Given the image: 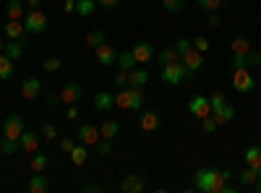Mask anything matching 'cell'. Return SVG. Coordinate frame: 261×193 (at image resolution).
I'll use <instances>...</instances> for the list:
<instances>
[{"label":"cell","instance_id":"cell-1","mask_svg":"<svg viewBox=\"0 0 261 193\" xmlns=\"http://www.w3.org/2000/svg\"><path fill=\"white\" fill-rule=\"evenodd\" d=\"M235 178L230 170H209V167H201L199 173L193 175V188L201 190V193H222V185Z\"/></svg>","mask_w":261,"mask_h":193},{"label":"cell","instance_id":"cell-2","mask_svg":"<svg viewBox=\"0 0 261 193\" xmlns=\"http://www.w3.org/2000/svg\"><path fill=\"white\" fill-rule=\"evenodd\" d=\"M115 104L123 110H141L144 107V89L139 87H125L115 94Z\"/></svg>","mask_w":261,"mask_h":193},{"label":"cell","instance_id":"cell-3","mask_svg":"<svg viewBox=\"0 0 261 193\" xmlns=\"http://www.w3.org/2000/svg\"><path fill=\"white\" fill-rule=\"evenodd\" d=\"M232 87H235V92H241V94H251L256 89V78H253L251 68H235Z\"/></svg>","mask_w":261,"mask_h":193},{"label":"cell","instance_id":"cell-4","mask_svg":"<svg viewBox=\"0 0 261 193\" xmlns=\"http://www.w3.org/2000/svg\"><path fill=\"white\" fill-rule=\"evenodd\" d=\"M47 24H50L47 16L42 13L39 8H32V11L24 16V29H27V34H42V32L47 29Z\"/></svg>","mask_w":261,"mask_h":193},{"label":"cell","instance_id":"cell-5","mask_svg":"<svg viewBox=\"0 0 261 193\" xmlns=\"http://www.w3.org/2000/svg\"><path fill=\"white\" fill-rule=\"evenodd\" d=\"M180 63L186 66V78H193L196 73L201 71V66H204V52H199L196 47H191V50H186V52L180 55Z\"/></svg>","mask_w":261,"mask_h":193},{"label":"cell","instance_id":"cell-6","mask_svg":"<svg viewBox=\"0 0 261 193\" xmlns=\"http://www.w3.org/2000/svg\"><path fill=\"white\" fill-rule=\"evenodd\" d=\"M160 78L165 81V84H180L183 78H186V66L180 60H175V63H167V66H162V73H160Z\"/></svg>","mask_w":261,"mask_h":193},{"label":"cell","instance_id":"cell-7","mask_svg":"<svg viewBox=\"0 0 261 193\" xmlns=\"http://www.w3.org/2000/svg\"><path fill=\"white\" fill-rule=\"evenodd\" d=\"M27 131V125H24V118L21 115H8L6 120H3V133H6V139H21V133Z\"/></svg>","mask_w":261,"mask_h":193},{"label":"cell","instance_id":"cell-8","mask_svg":"<svg viewBox=\"0 0 261 193\" xmlns=\"http://www.w3.org/2000/svg\"><path fill=\"white\" fill-rule=\"evenodd\" d=\"M188 110H191V115H193V118L204 120L206 115H212L209 97H204V94H196V97H191V102H188Z\"/></svg>","mask_w":261,"mask_h":193},{"label":"cell","instance_id":"cell-9","mask_svg":"<svg viewBox=\"0 0 261 193\" xmlns=\"http://www.w3.org/2000/svg\"><path fill=\"white\" fill-rule=\"evenodd\" d=\"M99 139H102V136H99V128H97V125H92V123L79 125V131H76V141H79V144H84V146H94Z\"/></svg>","mask_w":261,"mask_h":193},{"label":"cell","instance_id":"cell-10","mask_svg":"<svg viewBox=\"0 0 261 193\" xmlns=\"http://www.w3.org/2000/svg\"><path fill=\"white\" fill-rule=\"evenodd\" d=\"M81 97H84V89H81L79 81H68V84L60 89V102H63V104H76Z\"/></svg>","mask_w":261,"mask_h":193},{"label":"cell","instance_id":"cell-11","mask_svg":"<svg viewBox=\"0 0 261 193\" xmlns=\"http://www.w3.org/2000/svg\"><path fill=\"white\" fill-rule=\"evenodd\" d=\"M94 55L99 60V66H105V68H110V66H115V63H118V50L113 45H107V42H102V45L94 50Z\"/></svg>","mask_w":261,"mask_h":193},{"label":"cell","instance_id":"cell-12","mask_svg":"<svg viewBox=\"0 0 261 193\" xmlns=\"http://www.w3.org/2000/svg\"><path fill=\"white\" fill-rule=\"evenodd\" d=\"M39 92H42V81L37 76L24 78V84H21V97H24V99H37Z\"/></svg>","mask_w":261,"mask_h":193},{"label":"cell","instance_id":"cell-13","mask_svg":"<svg viewBox=\"0 0 261 193\" xmlns=\"http://www.w3.org/2000/svg\"><path fill=\"white\" fill-rule=\"evenodd\" d=\"M144 188H146L144 175H125L123 183H120V190H123V193H141Z\"/></svg>","mask_w":261,"mask_h":193},{"label":"cell","instance_id":"cell-14","mask_svg":"<svg viewBox=\"0 0 261 193\" xmlns=\"http://www.w3.org/2000/svg\"><path fill=\"white\" fill-rule=\"evenodd\" d=\"M18 144H21V149H24L27 154H34L37 149H39V136L34 131H24V133H21V139H18Z\"/></svg>","mask_w":261,"mask_h":193},{"label":"cell","instance_id":"cell-15","mask_svg":"<svg viewBox=\"0 0 261 193\" xmlns=\"http://www.w3.org/2000/svg\"><path fill=\"white\" fill-rule=\"evenodd\" d=\"M212 115H214L217 125H225V123H230V120L235 118V107H232L230 102H225L222 107H217V110H212Z\"/></svg>","mask_w":261,"mask_h":193},{"label":"cell","instance_id":"cell-16","mask_svg":"<svg viewBox=\"0 0 261 193\" xmlns=\"http://www.w3.org/2000/svg\"><path fill=\"white\" fill-rule=\"evenodd\" d=\"M160 125H162L160 113H154V110H144L141 113V128H144V131H157Z\"/></svg>","mask_w":261,"mask_h":193},{"label":"cell","instance_id":"cell-17","mask_svg":"<svg viewBox=\"0 0 261 193\" xmlns=\"http://www.w3.org/2000/svg\"><path fill=\"white\" fill-rule=\"evenodd\" d=\"M47 188H50V183H47V178L42 175V173H34L29 178V183H27V190L29 193H47Z\"/></svg>","mask_w":261,"mask_h":193},{"label":"cell","instance_id":"cell-18","mask_svg":"<svg viewBox=\"0 0 261 193\" xmlns=\"http://www.w3.org/2000/svg\"><path fill=\"white\" fill-rule=\"evenodd\" d=\"M113 104H115V94H110V92H97L94 94V110L107 113Z\"/></svg>","mask_w":261,"mask_h":193},{"label":"cell","instance_id":"cell-19","mask_svg":"<svg viewBox=\"0 0 261 193\" xmlns=\"http://www.w3.org/2000/svg\"><path fill=\"white\" fill-rule=\"evenodd\" d=\"M130 50H134L136 63H149V60H151V55H154V47H151L149 42H139V45H134Z\"/></svg>","mask_w":261,"mask_h":193},{"label":"cell","instance_id":"cell-20","mask_svg":"<svg viewBox=\"0 0 261 193\" xmlns=\"http://www.w3.org/2000/svg\"><path fill=\"white\" fill-rule=\"evenodd\" d=\"M6 16H8V21H24V16H27L24 3H21V0H8V6H6Z\"/></svg>","mask_w":261,"mask_h":193},{"label":"cell","instance_id":"cell-21","mask_svg":"<svg viewBox=\"0 0 261 193\" xmlns=\"http://www.w3.org/2000/svg\"><path fill=\"white\" fill-rule=\"evenodd\" d=\"M136 66H139V63H136V58H134V50L118 52V68H120V71H134Z\"/></svg>","mask_w":261,"mask_h":193},{"label":"cell","instance_id":"cell-22","mask_svg":"<svg viewBox=\"0 0 261 193\" xmlns=\"http://www.w3.org/2000/svg\"><path fill=\"white\" fill-rule=\"evenodd\" d=\"M146 81H149V73H146V71H141V68L128 71V87H139V89H144V87H146Z\"/></svg>","mask_w":261,"mask_h":193},{"label":"cell","instance_id":"cell-23","mask_svg":"<svg viewBox=\"0 0 261 193\" xmlns=\"http://www.w3.org/2000/svg\"><path fill=\"white\" fill-rule=\"evenodd\" d=\"M27 29H24V21H6V37L11 39H24Z\"/></svg>","mask_w":261,"mask_h":193},{"label":"cell","instance_id":"cell-24","mask_svg":"<svg viewBox=\"0 0 261 193\" xmlns=\"http://www.w3.org/2000/svg\"><path fill=\"white\" fill-rule=\"evenodd\" d=\"M258 178H261V167H248V164H246V170H243V173L238 175L241 185H253Z\"/></svg>","mask_w":261,"mask_h":193},{"label":"cell","instance_id":"cell-25","mask_svg":"<svg viewBox=\"0 0 261 193\" xmlns=\"http://www.w3.org/2000/svg\"><path fill=\"white\" fill-rule=\"evenodd\" d=\"M120 133V123L118 120H105L102 125H99V136L102 139H115Z\"/></svg>","mask_w":261,"mask_h":193},{"label":"cell","instance_id":"cell-26","mask_svg":"<svg viewBox=\"0 0 261 193\" xmlns=\"http://www.w3.org/2000/svg\"><path fill=\"white\" fill-rule=\"evenodd\" d=\"M6 55L16 63L21 55H24V39H11L8 45H6Z\"/></svg>","mask_w":261,"mask_h":193},{"label":"cell","instance_id":"cell-27","mask_svg":"<svg viewBox=\"0 0 261 193\" xmlns=\"http://www.w3.org/2000/svg\"><path fill=\"white\" fill-rule=\"evenodd\" d=\"M8 78H13V60L3 52L0 55V81H8Z\"/></svg>","mask_w":261,"mask_h":193},{"label":"cell","instance_id":"cell-28","mask_svg":"<svg viewBox=\"0 0 261 193\" xmlns=\"http://www.w3.org/2000/svg\"><path fill=\"white\" fill-rule=\"evenodd\" d=\"M86 157H89V146H84V144H76V149L71 152V162H73L76 167H81V164L86 162Z\"/></svg>","mask_w":261,"mask_h":193},{"label":"cell","instance_id":"cell-29","mask_svg":"<svg viewBox=\"0 0 261 193\" xmlns=\"http://www.w3.org/2000/svg\"><path fill=\"white\" fill-rule=\"evenodd\" d=\"M230 47H232L235 55H246V52L251 50V39L241 34V37H235V39H232V45H230Z\"/></svg>","mask_w":261,"mask_h":193},{"label":"cell","instance_id":"cell-30","mask_svg":"<svg viewBox=\"0 0 261 193\" xmlns=\"http://www.w3.org/2000/svg\"><path fill=\"white\" fill-rule=\"evenodd\" d=\"M157 60H160V66H167V63L180 60V55H178V50H175V47H165V50H160V52H157Z\"/></svg>","mask_w":261,"mask_h":193},{"label":"cell","instance_id":"cell-31","mask_svg":"<svg viewBox=\"0 0 261 193\" xmlns=\"http://www.w3.org/2000/svg\"><path fill=\"white\" fill-rule=\"evenodd\" d=\"M102 42H105V32L102 29H94V32L86 34V47H89V50H97Z\"/></svg>","mask_w":261,"mask_h":193},{"label":"cell","instance_id":"cell-32","mask_svg":"<svg viewBox=\"0 0 261 193\" xmlns=\"http://www.w3.org/2000/svg\"><path fill=\"white\" fill-rule=\"evenodd\" d=\"M21 149V144H18V139H6L3 136V141H0V152H3L6 157H11V154H16Z\"/></svg>","mask_w":261,"mask_h":193},{"label":"cell","instance_id":"cell-33","mask_svg":"<svg viewBox=\"0 0 261 193\" xmlns=\"http://www.w3.org/2000/svg\"><path fill=\"white\" fill-rule=\"evenodd\" d=\"M246 164L248 167H261V149L258 146H248L246 149Z\"/></svg>","mask_w":261,"mask_h":193},{"label":"cell","instance_id":"cell-34","mask_svg":"<svg viewBox=\"0 0 261 193\" xmlns=\"http://www.w3.org/2000/svg\"><path fill=\"white\" fill-rule=\"evenodd\" d=\"M97 8V0H76V13L79 16H92Z\"/></svg>","mask_w":261,"mask_h":193},{"label":"cell","instance_id":"cell-35","mask_svg":"<svg viewBox=\"0 0 261 193\" xmlns=\"http://www.w3.org/2000/svg\"><path fill=\"white\" fill-rule=\"evenodd\" d=\"M47 154H34L32 157V162H29V167H32V173H45L47 170Z\"/></svg>","mask_w":261,"mask_h":193},{"label":"cell","instance_id":"cell-36","mask_svg":"<svg viewBox=\"0 0 261 193\" xmlns=\"http://www.w3.org/2000/svg\"><path fill=\"white\" fill-rule=\"evenodd\" d=\"M94 149H97L99 157H110V154H113V139H99V141L94 144Z\"/></svg>","mask_w":261,"mask_h":193},{"label":"cell","instance_id":"cell-37","mask_svg":"<svg viewBox=\"0 0 261 193\" xmlns=\"http://www.w3.org/2000/svg\"><path fill=\"white\" fill-rule=\"evenodd\" d=\"M42 68H45L47 73H55V71H60V68H63V60H60L58 55H50V58H45Z\"/></svg>","mask_w":261,"mask_h":193},{"label":"cell","instance_id":"cell-38","mask_svg":"<svg viewBox=\"0 0 261 193\" xmlns=\"http://www.w3.org/2000/svg\"><path fill=\"white\" fill-rule=\"evenodd\" d=\"M196 6H199L201 11H206V13H214V11L222 8V0H196Z\"/></svg>","mask_w":261,"mask_h":193},{"label":"cell","instance_id":"cell-39","mask_svg":"<svg viewBox=\"0 0 261 193\" xmlns=\"http://www.w3.org/2000/svg\"><path fill=\"white\" fill-rule=\"evenodd\" d=\"M162 6H165V11H170V13H180V11L186 8V0H162Z\"/></svg>","mask_w":261,"mask_h":193},{"label":"cell","instance_id":"cell-40","mask_svg":"<svg viewBox=\"0 0 261 193\" xmlns=\"http://www.w3.org/2000/svg\"><path fill=\"white\" fill-rule=\"evenodd\" d=\"M191 45H193L196 50H199V52H206V50H209V39H206L204 34H199V37H193Z\"/></svg>","mask_w":261,"mask_h":193},{"label":"cell","instance_id":"cell-41","mask_svg":"<svg viewBox=\"0 0 261 193\" xmlns=\"http://www.w3.org/2000/svg\"><path fill=\"white\" fill-rule=\"evenodd\" d=\"M201 128H204V133H214V131H217V128H220V125H217L214 115H206V118L201 120Z\"/></svg>","mask_w":261,"mask_h":193},{"label":"cell","instance_id":"cell-42","mask_svg":"<svg viewBox=\"0 0 261 193\" xmlns=\"http://www.w3.org/2000/svg\"><path fill=\"white\" fill-rule=\"evenodd\" d=\"M42 136H45L47 141H53V139H58V128L53 125V123H45V125H42V131H39Z\"/></svg>","mask_w":261,"mask_h":193},{"label":"cell","instance_id":"cell-43","mask_svg":"<svg viewBox=\"0 0 261 193\" xmlns=\"http://www.w3.org/2000/svg\"><path fill=\"white\" fill-rule=\"evenodd\" d=\"M113 84L118 89H125L128 87V71H118L115 76H113Z\"/></svg>","mask_w":261,"mask_h":193},{"label":"cell","instance_id":"cell-44","mask_svg":"<svg viewBox=\"0 0 261 193\" xmlns=\"http://www.w3.org/2000/svg\"><path fill=\"white\" fill-rule=\"evenodd\" d=\"M227 99H225V92H214L212 97H209V104H212V110H217V107H222Z\"/></svg>","mask_w":261,"mask_h":193},{"label":"cell","instance_id":"cell-45","mask_svg":"<svg viewBox=\"0 0 261 193\" xmlns=\"http://www.w3.org/2000/svg\"><path fill=\"white\" fill-rule=\"evenodd\" d=\"M76 144H79V141H76V139H71V136H65V139H60V149H63L65 154H71L73 149H76Z\"/></svg>","mask_w":261,"mask_h":193},{"label":"cell","instance_id":"cell-46","mask_svg":"<svg viewBox=\"0 0 261 193\" xmlns=\"http://www.w3.org/2000/svg\"><path fill=\"white\" fill-rule=\"evenodd\" d=\"M172 47H175V50H178V55H183V52H186V50H191L193 45H191V39H186V37H180V39H178V42H175V45H172Z\"/></svg>","mask_w":261,"mask_h":193},{"label":"cell","instance_id":"cell-47","mask_svg":"<svg viewBox=\"0 0 261 193\" xmlns=\"http://www.w3.org/2000/svg\"><path fill=\"white\" fill-rule=\"evenodd\" d=\"M220 24H222V18H220V13H217V11L206 16V26H209V29H217Z\"/></svg>","mask_w":261,"mask_h":193},{"label":"cell","instance_id":"cell-48","mask_svg":"<svg viewBox=\"0 0 261 193\" xmlns=\"http://www.w3.org/2000/svg\"><path fill=\"white\" fill-rule=\"evenodd\" d=\"M81 190H84V193H99V190H102V185H97V183H84V185H81Z\"/></svg>","mask_w":261,"mask_h":193},{"label":"cell","instance_id":"cell-49","mask_svg":"<svg viewBox=\"0 0 261 193\" xmlns=\"http://www.w3.org/2000/svg\"><path fill=\"white\" fill-rule=\"evenodd\" d=\"M118 3H120V0H97V6H99V8H107V11L115 8Z\"/></svg>","mask_w":261,"mask_h":193},{"label":"cell","instance_id":"cell-50","mask_svg":"<svg viewBox=\"0 0 261 193\" xmlns=\"http://www.w3.org/2000/svg\"><path fill=\"white\" fill-rule=\"evenodd\" d=\"M63 13H76V0H65V3H63Z\"/></svg>","mask_w":261,"mask_h":193},{"label":"cell","instance_id":"cell-51","mask_svg":"<svg viewBox=\"0 0 261 193\" xmlns=\"http://www.w3.org/2000/svg\"><path fill=\"white\" fill-rule=\"evenodd\" d=\"M65 118H68V120H76V118H79V110H76V104H68V113H65Z\"/></svg>","mask_w":261,"mask_h":193},{"label":"cell","instance_id":"cell-52","mask_svg":"<svg viewBox=\"0 0 261 193\" xmlns=\"http://www.w3.org/2000/svg\"><path fill=\"white\" fill-rule=\"evenodd\" d=\"M60 102V94H47V104H58Z\"/></svg>","mask_w":261,"mask_h":193},{"label":"cell","instance_id":"cell-53","mask_svg":"<svg viewBox=\"0 0 261 193\" xmlns=\"http://www.w3.org/2000/svg\"><path fill=\"white\" fill-rule=\"evenodd\" d=\"M27 3H29V8H39V3H42V0H27Z\"/></svg>","mask_w":261,"mask_h":193},{"label":"cell","instance_id":"cell-54","mask_svg":"<svg viewBox=\"0 0 261 193\" xmlns=\"http://www.w3.org/2000/svg\"><path fill=\"white\" fill-rule=\"evenodd\" d=\"M253 188H256V193H261V178H258V180L253 183Z\"/></svg>","mask_w":261,"mask_h":193},{"label":"cell","instance_id":"cell-55","mask_svg":"<svg viewBox=\"0 0 261 193\" xmlns=\"http://www.w3.org/2000/svg\"><path fill=\"white\" fill-rule=\"evenodd\" d=\"M6 52V45H3V39H0V55H3Z\"/></svg>","mask_w":261,"mask_h":193}]
</instances>
